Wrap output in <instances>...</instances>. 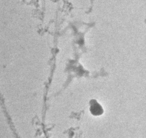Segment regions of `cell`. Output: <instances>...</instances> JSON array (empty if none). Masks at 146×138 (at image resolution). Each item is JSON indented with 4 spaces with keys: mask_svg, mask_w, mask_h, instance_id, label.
I'll return each instance as SVG.
<instances>
[{
    "mask_svg": "<svg viewBox=\"0 0 146 138\" xmlns=\"http://www.w3.org/2000/svg\"><path fill=\"white\" fill-rule=\"evenodd\" d=\"M90 110L91 113L94 116H98L102 115L103 113L102 107L94 99H93L90 102Z\"/></svg>",
    "mask_w": 146,
    "mask_h": 138,
    "instance_id": "obj_1",
    "label": "cell"
}]
</instances>
